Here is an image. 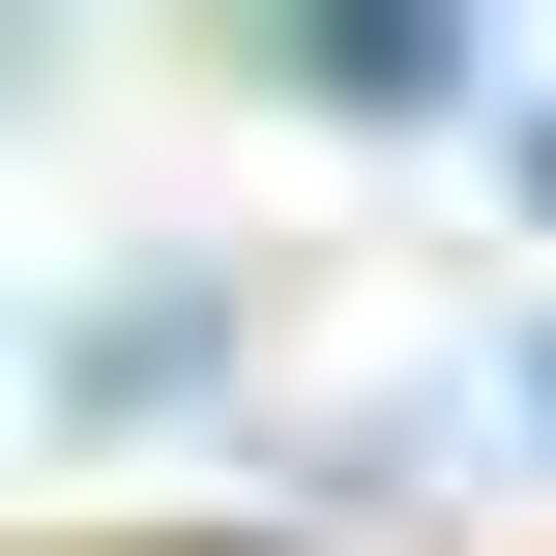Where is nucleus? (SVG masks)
I'll list each match as a JSON object with an SVG mask.
<instances>
[{
	"label": "nucleus",
	"mask_w": 556,
	"mask_h": 556,
	"mask_svg": "<svg viewBox=\"0 0 556 556\" xmlns=\"http://www.w3.org/2000/svg\"><path fill=\"white\" fill-rule=\"evenodd\" d=\"M528 440H556V381H528Z\"/></svg>",
	"instance_id": "nucleus-4"
},
{
	"label": "nucleus",
	"mask_w": 556,
	"mask_h": 556,
	"mask_svg": "<svg viewBox=\"0 0 556 556\" xmlns=\"http://www.w3.org/2000/svg\"><path fill=\"white\" fill-rule=\"evenodd\" d=\"M264 59H293V88H352V117H440V88H469V0H293Z\"/></svg>",
	"instance_id": "nucleus-1"
},
{
	"label": "nucleus",
	"mask_w": 556,
	"mask_h": 556,
	"mask_svg": "<svg viewBox=\"0 0 556 556\" xmlns=\"http://www.w3.org/2000/svg\"><path fill=\"white\" fill-rule=\"evenodd\" d=\"M528 176H556V117H528Z\"/></svg>",
	"instance_id": "nucleus-3"
},
{
	"label": "nucleus",
	"mask_w": 556,
	"mask_h": 556,
	"mask_svg": "<svg viewBox=\"0 0 556 556\" xmlns=\"http://www.w3.org/2000/svg\"><path fill=\"white\" fill-rule=\"evenodd\" d=\"M205 352H235V323H205V293H88V410H176V381H205Z\"/></svg>",
	"instance_id": "nucleus-2"
}]
</instances>
